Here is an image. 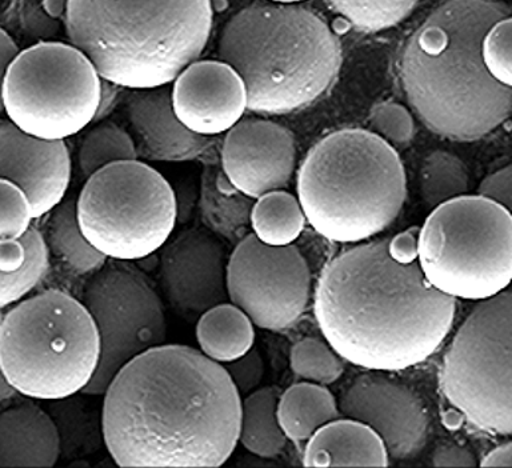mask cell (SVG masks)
Instances as JSON below:
<instances>
[{
    "label": "cell",
    "instance_id": "1",
    "mask_svg": "<svg viewBox=\"0 0 512 468\" xmlns=\"http://www.w3.org/2000/svg\"><path fill=\"white\" fill-rule=\"evenodd\" d=\"M103 395V440L116 466L216 468L238 444L242 396L223 364L196 348L142 352Z\"/></svg>",
    "mask_w": 512,
    "mask_h": 468
},
{
    "label": "cell",
    "instance_id": "2",
    "mask_svg": "<svg viewBox=\"0 0 512 468\" xmlns=\"http://www.w3.org/2000/svg\"><path fill=\"white\" fill-rule=\"evenodd\" d=\"M388 239L359 244L323 268L314 314L343 360L371 371L419 366L442 346L456 299L432 287L418 260L399 262Z\"/></svg>",
    "mask_w": 512,
    "mask_h": 468
},
{
    "label": "cell",
    "instance_id": "3",
    "mask_svg": "<svg viewBox=\"0 0 512 468\" xmlns=\"http://www.w3.org/2000/svg\"><path fill=\"white\" fill-rule=\"evenodd\" d=\"M511 16L500 0H444L407 39L399 76L412 110L443 138L474 142L511 114V87L484 67L480 47L492 24Z\"/></svg>",
    "mask_w": 512,
    "mask_h": 468
},
{
    "label": "cell",
    "instance_id": "4",
    "mask_svg": "<svg viewBox=\"0 0 512 468\" xmlns=\"http://www.w3.org/2000/svg\"><path fill=\"white\" fill-rule=\"evenodd\" d=\"M211 0H67L66 32L100 78L127 90L168 86L210 39Z\"/></svg>",
    "mask_w": 512,
    "mask_h": 468
},
{
    "label": "cell",
    "instance_id": "5",
    "mask_svg": "<svg viewBox=\"0 0 512 468\" xmlns=\"http://www.w3.org/2000/svg\"><path fill=\"white\" fill-rule=\"evenodd\" d=\"M218 54L246 84L247 110L286 115L326 94L342 66L338 36L298 4L251 3L220 32Z\"/></svg>",
    "mask_w": 512,
    "mask_h": 468
},
{
    "label": "cell",
    "instance_id": "6",
    "mask_svg": "<svg viewBox=\"0 0 512 468\" xmlns=\"http://www.w3.org/2000/svg\"><path fill=\"white\" fill-rule=\"evenodd\" d=\"M304 216L323 238L359 243L390 227L407 198L395 148L375 132L343 128L308 151L298 172Z\"/></svg>",
    "mask_w": 512,
    "mask_h": 468
},
{
    "label": "cell",
    "instance_id": "7",
    "mask_svg": "<svg viewBox=\"0 0 512 468\" xmlns=\"http://www.w3.org/2000/svg\"><path fill=\"white\" fill-rule=\"evenodd\" d=\"M98 328L83 302L60 290L20 300L0 320V367L16 392L64 400L98 370Z\"/></svg>",
    "mask_w": 512,
    "mask_h": 468
},
{
    "label": "cell",
    "instance_id": "8",
    "mask_svg": "<svg viewBox=\"0 0 512 468\" xmlns=\"http://www.w3.org/2000/svg\"><path fill=\"white\" fill-rule=\"evenodd\" d=\"M418 263L428 283L451 298L500 294L512 279L511 211L479 195L439 204L419 228Z\"/></svg>",
    "mask_w": 512,
    "mask_h": 468
},
{
    "label": "cell",
    "instance_id": "9",
    "mask_svg": "<svg viewBox=\"0 0 512 468\" xmlns=\"http://www.w3.org/2000/svg\"><path fill=\"white\" fill-rule=\"evenodd\" d=\"M76 216L91 246L107 259L135 262L164 246L178 219L171 184L140 160L108 164L87 178Z\"/></svg>",
    "mask_w": 512,
    "mask_h": 468
},
{
    "label": "cell",
    "instance_id": "10",
    "mask_svg": "<svg viewBox=\"0 0 512 468\" xmlns=\"http://www.w3.org/2000/svg\"><path fill=\"white\" fill-rule=\"evenodd\" d=\"M512 294L480 300L443 356L444 398L476 430L512 431Z\"/></svg>",
    "mask_w": 512,
    "mask_h": 468
},
{
    "label": "cell",
    "instance_id": "11",
    "mask_svg": "<svg viewBox=\"0 0 512 468\" xmlns=\"http://www.w3.org/2000/svg\"><path fill=\"white\" fill-rule=\"evenodd\" d=\"M102 78L72 44L42 42L19 51L4 76L3 111L26 134L66 140L94 122Z\"/></svg>",
    "mask_w": 512,
    "mask_h": 468
},
{
    "label": "cell",
    "instance_id": "12",
    "mask_svg": "<svg viewBox=\"0 0 512 468\" xmlns=\"http://www.w3.org/2000/svg\"><path fill=\"white\" fill-rule=\"evenodd\" d=\"M83 304L94 319L100 342L98 370L83 394L103 395L124 364L166 343V314L147 276L126 266L96 271L84 288Z\"/></svg>",
    "mask_w": 512,
    "mask_h": 468
},
{
    "label": "cell",
    "instance_id": "13",
    "mask_svg": "<svg viewBox=\"0 0 512 468\" xmlns=\"http://www.w3.org/2000/svg\"><path fill=\"white\" fill-rule=\"evenodd\" d=\"M311 272L294 244L275 247L244 235L228 256V300L263 330L298 323L310 302Z\"/></svg>",
    "mask_w": 512,
    "mask_h": 468
},
{
    "label": "cell",
    "instance_id": "14",
    "mask_svg": "<svg viewBox=\"0 0 512 468\" xmlns=\"http://www.w3.org/2000/svg\"><path fill=\"white\" fill-rule=\"evenodd\" d=\"M159 260L164 294L183 315L199 316L226 302V247L206 228H188L162 247Z\"/></svg>",
    "mask_w": 512,
    "mask_h": 468
},
{
    "label": "cell",
    "instance_id": "15",
    "mask_svg": "<svg viewBox=\"0 0 512 468\" xmlns=\"http://www.w3.org/2000/svg\"><path fill=\"white\" fill-rule=\"evenodd\" d=\"M338 406L344 418L371 427L392 459H414L426 446L430 427L426 408L402 384L382 376H362L347 388Z\"/></svg>",
    "mask_w": 512,
    "mask_h": 468
},
{
    "label": "cell",
    "instance_id": "16",
    "mask_svg": "<svg viewBox=\"0 0 512 468\" xmlns=\"http://www.w3.org/2000/svg\"><path fill=\"white\" fill-rule=\"evenodd\" d=\"M220 159L232 186L258 199L290 182L296 160L294 134L270 120H240L227 131Z\"/></svg>",
    "mask_w": 512,
    "mask_h": 468
},
{
    "label": "cell",
    "instance_id": "17",
    "mask_svg": "<svg viewBox=\"0 0 512 468\" xmlns=\"http://www.w3.org/2000/svg\"><path fill=\"white\" fill-rule=\"evenodd\" d=\"M171 100L184 127L212 138L242 120L247 110L246 84L222 60H195L172 82Z\"/></svg>",
    "mask_w": 512,
    "mask_h": 468
},
{
    "label": "cell",
    "instance_id": "18",
    "mask_svg": "<svg viewBox=\"0 0 512 468\" xmlns=\"http://www.w3.org/2000/svg\"><path fill=\"white\" fill-rule=\"evenodd\" d=\"M71 168L64 140L35 138L10 120L0 122V179L10 180L26 194L32 218L50 214L63 202Z\"/></svg>",
    "mask_w": 512,
    "mask_h": 468
},
{
    "label": "cell",
    "instance_id": "19",
    "mask_svg": "<svg viewBox=\"0 0 512 468\" xmlns=\"http://www.w3.org/2000/svg\"><path fill=\"white\" fill-rule=\"evenodd\" d=\"M126 103L128 123L147 159L155 162H188L211 147V136L195 134L176 118L171 86L130 90ZM138 151V155H139Z\"/></svg>",
    "mask_w": 512,
    "mask_h": 468
},
{
    "label": "cell",
    "instance_id": "20",
    "mask_svg": "<svg viewBox=\"0 0 512 468\" xmlns=\"http://www.w3.org/2000/svg\"><path fill=\"white\" fill-rule=\"evenodd\" d=\"M62 452L54 419L26 403L0 412V468H51Z\"/></svg>",
    "mask_w": 512,
    "mask_h": 468
},
{
    "label": "cell",
    "instance_id": "21",
    "mask_svg": "<svg viewBox=\"0 0 512 468\" xmlns=\"http://www.w3.org/2000/svg\"><path fill=\"white\" fill-rule=\"evenodd\" d=\"M306 467H388L390 456L371 427L350 418L331 420L307 440Z\"/></svg>",
    "mask_w": 512,
    "mask_h": 468
},
{
    "label": "cell",
    "instance_id": "22",
    "mask_svg": "<svg viewBox=\"0 0 512 468\" xmlns=\"http://www.w3.org/2000/svg\"><path fill=\"white\" fill-rule=\"evenodd\" d=\"M50 252L38 228L15 240L0 242V308L19 303L46 276Z\"/></svg>",
    "mask_w": 512,
    "mask_h": 468
},
{
    "label": "cell",
    "instance_id": "23",
    "mask_svg": "<svg viewBox=\"0 0 512 468\" xmlns=\"http://www.w3.org/2000/svg\"><path fill=\"white\" fill-rule=\"evenodd\" d=\"M195 331L200 352L216 363L234 362L254 347V323L231 302L200 314Z\"/></svg>",
    "mask_w": 512,
    "mask_h": 468
},
{
    "label": "cell",
    "instance_id": "24",
    "mask_svg": "<svg viewBox=\"0 0 512 468\" xmlns=\"http://www.w3.org/2000/svg\"><path fill=\"white\" fill-rule=\"evenodd\" d=\"M278 420L288 440L306 442L340 414L335 396L323 384L302 382L288 387L278 400Z\"/></svg>",
    "mask_w": 512,
    "mask_h": 468
},
{
    "label": "cell",
    "instance_id": "25",
    "mask_svg": "<svg viewBox=\"0 0 512 468\" xmlns=\"http://www.w3.org/2000/svg\"><path fill=\"white\" fill-rule=\"evenodd\" d=\"M255 199L248 198L232 186L223 170L208 167L202 175L200 214L208 230L239 238L250 226V214Z\"/></svg>",
    "mask_w": 512,
    "mask_h": 468
},
{
    "label": "cell",
    "instance_id": "26",
    "mask_svg": "<svg viewBox=\"0 0 512 468\" xmlns=\"http://www.w3.org/2000/svg\"><path fill=\"white\" fill-rule=\"evenodd\" d=\"M279 396V388L262 387L242 399L238 443L259 458H275L286 447L276 412Z\"/></svg>",
    "mask_w": 512,
    "mask_h": 468
},
{
    "label": "cell",
    "instance_id": "27",
    "mask_svg": "<svg viewBox=\"0 0 512 468\" xmlns=\"http://www.w3.org/2000/svg\"><path fill=\"white\" fill-rule=\"evenodd\" d=\"M50 214L47 236L44 238L48 252L75 274L86 275L100 270L107 258L91 246L80 230L76 200H63Z\"/></svg>",
    "mask_w": 512,
    "mask_h": 468
},
{
    "label": "cell",
    "instance_id": "28",
    "mask_svg": "<svg viewBox=\"0 0 512 468\" xmlns=\"http://www.w3.org/2000/svg\"><path fill=\"white\" fill-rule=\"evenodd\" d=\"M306 216L299 200L290 192H267L252 204L250 226L252 234L268 246L294 244L306 227Z\"/></svg>",
    "mask_w": 512,
    "mask_h": 468
},
{
    "label": "cell",
    "instance_id": "29",
    "mask_svg": "<svg viewBox=\"0 0 512 468\" xmlns=\"http://www.w3.org/2000/svg\"><path fill=\"white\" fill-rule=\"evenodd\" d=\"M470 174L458 156L447 151H434L424 159L420 170V190L430 208L466 195Z\"/></svg>",
    "mask_w": 512,
    "mask_h": 468
},
{
    "label": "cell",
    "instance_id": "30",
    "mask_svg": "<svg viewBox=\"0 0 512 468\" xmlns=\"http://www.w3.org/2000/svg\"><path fill=\"white\" fill-rule=\"evenodd\" d=\"M79 167L86 178L108 164L138 159L135 140L118 124L106 122L88 131L79 147Z\"/></svg>",
    "mask_w": 512,
    "mask_h": 468
},
{
    "label": "cell",
    "instance_id": "31",
    "mask_svg": "<svg viewBox=\"0 0 512 468\" xmlns=\"http://www.w3.org/2000/svg\"><path fill=\"white\" fill-rule=\"evenodd\" d=\"M420 0H326L327 6L356 31L374 34L398 26Z\"/></svg>",
    "mask_w": 512,
    "mask_h": 468
},
{
    "label": "cell",
    "instance_id": "32",
    "mask_svg": "<svg viewBox=\"0 0 512 468\" xmlns=\"http://www.w3.org/2000/svg\"><path fill=\"white\" fill-rule=\"evenodd\" d=\"M290 364L292 371L307 382L323 384L335 383L343 374V359L330 344L318 338H303L291 348Z\"/></svg>",
    "mask_w": 512,
    "mask_h": 468
},
{
    "label": "cell",
    "instance_id": "33",
    "mask_svg": "<svg viewBox=\"0 0 512 468\" xmlns=\"http://www.w3.org/2000/svg\"><path fill=\"white\" fill-rule=\"evenodd\" d=\"M488 74L503 86H512V20L511 16L492 24L480 47Z\"/></svg>",
    "mask_w": 512,
    "mask_h": 468
},
{
    "label": "cell",
    "instance_id": "34",
    "mask_svg": "<svg viewBox=\"0 0 512 468\" xmlns=\"http://www.w3.org/2000/svg\"><path fill=\"white\" fill-rule=\"evenodd\" d=\"M368 123L372 132L391 146L406 147L414 139V118L406 107L395 102H382L371 108Z\"/></svg>",
    "mask_w": 512,
    "mask_h": 468
},
{
    "label": "cell",
    "instance_id": "35",
    "mask_svg": "<svg viewBox=\"0 0 512 468\" xmlns=\"http://www.w3.org/2000/svg\"><path fill=\"white\" fill-rule=\"evenodd\" d=\"M32 219L26 194L10 180L0 179V242L22 238Z\"/></svg>",
    "mask_w": 512,
    "mask_h": 468
},
{
    "label": "cell",
    "instance_id": "36",
    "mask_svg": "<svg viewBox=\"0 0 512 468\" xmlns=\"http://www.w3.org/2000/svg\"><path fill=\"white\" fill-rule=\"evenodd\" d=\"M240 396H246L259 388L264 376V362L258 348L252 347L247 354L234 362L223 364Z\"/></svg>",
    "mask_w": 512,
    "mask_h": 468
},
{
    "label": "cell",
    "instance_id": "37",
    "mask_svg": "<svg viewBox=\"0 0 512 468\" xmlns=\"http://www.w3.org/2000/svg\"><path fill=\"white\" fill-rule=\"evenodd\" d=\"M478 195L490 199L511 211L512 168L506 166L488 175L478 188Z\"/></svg>",
    "mask_w": 512,
    "mask_h": 468
},
{
    "label": "cell",
    "instance_id": "38",
    "mask_svg": "<svg viewBox=\"0 0 512 468\" xmlns=\"http://www.w3.org/2000/svg\"><path fill=\"white\" fill-rule=\"evenodd\" d=\"M432 466L438 468H475L478 467L475 455L458 444H446L432 455Z\"/></svg>",
    "mask_w": 512,
    "mask_h": 468
},
{
    "label": "cell",
    "instance_id": "39",
    "mask_svg": "<svg viewBox=\"0 0 512 468\" xmlns=\"http://www.w3.org/2000/svg\"><path fill=\"white\" fill-rule=\"evenodd\" d=\"M418 236L419 227H410L399 232L394 238L388 239V251L399 262H415L418 260Z\"/></svg>",
    "mask_w": 512,
    "mask_h": 468
},
{
    "label": "cell",
    "instance_id": "40",
    "mask_svg": "<svg viewBox=\"0 0 512 468\" xmlns=\"http://www.w3.org/2000/svg\"><path fill=\"white\" fill-rule=\"evenodd\" d=\"M123 90H127V88L116 86V84L102 79V91H100L99 107L94 122H102L114 111Z\"/></svg>",
    "mask_w": 512,
    "mask_h": 468
},
{
    "label": "cell",
    "instance_id": "41",
    "mask_svg": "<svg viewBox=\"0 0 512 468\" xmlns=\"http://www.w3.org/2000/svg\"><path fill=\"white\" fill-rule=\"evenodd\" d=\"M19 54L18 44L7 34L3 28H0V114L3 112L2 88L4 76L12 60Z\"/></svg>",
    "mask_w": 512,
    "mask_h": 468
},
{
    "label": "cell",
    "instance_id": "42",
    "mask_svg": "<svg viewBox=\"0 0 512 468\" xmlns=\"http://www.w3.org/2000/svg\"><path fill=\"white\" fill-rule=\"evenodd\" d=\"M480 467L511 468L512 467V443L506 442L502 446L494 448L484 456Z\"/></svg>",
    "mask_w": 512,
    "mask_h": 468
},
{
    "label": "cell",
    "instance_id": "43",
    "mask_svg": "<svg viewBox=\"0 0 512 468\" xmlns=\"http://www.w3.org/2000/svg\"><path fill=\"white\" fill-rule=\"evenodd\" d=\"M16 394L14 388L7 382L6 376H4L2 367H0V403L6 402Z\"/></svg>",
    "mask_w": 512,
    "mask_h": 468
},
{
    "label": "cell",
    "instance_id": "44",
    "mask_svg": "<svg viewBox=\"0 0 512 468\" xmlns=\"http://www.w3.org/2000/svg\"><path fill=\"white\" fill-rule=\"evenodd\" d=\"M268 2L280 3V4H296L304 2V0H268Z\"/></svg>",
    "mask_w": 512,
    "mask_h": 468
}]
</instances>
